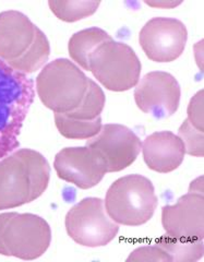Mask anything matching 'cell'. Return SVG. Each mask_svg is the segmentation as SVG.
Returning <instances> with one entry per match:
<instances>
[{
	"mask_svg": "<svg viewBox=\"0 0 204 262\" xmlns=\"http://www.w3.org/2000/svg\"><path fill=\"white\" fill-rule=\"evenodd\" d=\"M51 166L44 155L20 149L0 161V210L36 200L47 189Z\"/></svg>",
	"mask_w": 204,
	"mask_h": 262,
	"instance_id": "6da1fadb",
	"label": "cell"
},
{
	"mask_svg": "<svg viewBox=\"0 0 204 262\" xmlns=\"http://www.w3.org/2000/svg\"><path fill=\"white\" fill-rule=\"evenodd\" d=\"M34 97V81L0 59V159L19 147V136Z\"/></svg>",
	"mask_w": 204,
	"mask_h": 262,
	"instance_id": "7a4b0ae2",
	"label": "cell"
},
{
	"mask_svg": "<svg viewBox=\"0 0 204 262\" xmlns=\"http://www.w3.org/2000/svg\"><path fill=\"white\" fill-rule=\"evenodd\" d=\"M157 196L149 178L127 175L114 182L105 196V209L109 217L125 226L148 223L157 207Z\"/></svg>",
	"mask_w": 204,
	"mask_h": 262,
	"instance_id": "3957f363",
	"label": "cell"
},
{
	"mask_svg": "<svg viewBox=\"0 0 204 262\" xmlns=\"http://www.w3.org/2000/svg\"><path fill=\"white\" fill-rule=\"evenodd\" d=\"M36 93L47 108L68 114L77 110L86 94L88 78L66 58L47 63L36 78Z\"/></svg>",
	"mask_w": 204,
	"mask_h": 262,
	"instance_id": "277c9868",
	"label": "cell"
},
{
	"mask_svg": "<svg viewBox=\"0 0 204 262\" xmlns=\"http://www.w3.org/2000/svg\"><path fill=\"white\" fill-rule=\"evenodd\" d=\"M51 242V227L43 217L32 213L0 214V255L35 260L44 255Z\"/></svg>",
	"mask_w": 204,
	"mask_h": 262,
	"instance_id": "5b68a950",
	"label": "cell"
},
{
	"mask_svg": "<svg viewBox=\"0 0 204 262\" xmlns=\"http://www.w3.org/2000/svg\"><path fill=\"white\" fill-rule=\"evenodd\" d=\"M89 71L106 89L125 92L140 80L141 61L129 45L111 39L97 47L88 57Z\"/></svg>",
	"mask_w": 204,
	"mask_h": 262,
	"instance_id": "8992f818",
	"label": "cell"
},
{
	"mask_svg": "<svg viewBox=\"0 0 204 262\" xmlns=\"http://www.w3.org/2000/svg\"><path fill=\"white\" fill-rule=\"evenodd\" d=\"M64 224L71 239L91 248L108 245L119 232L118 224L109 217L100 198L81 200L69 210Z\"/></svg>",
	"mask_w": 204,
	"mask_h": 262,
	"instance_id": "52a82bcc",
	"label": "cell"
},
{
	"mask_svg": "<svg viewBox=\"0 0 204 262\" xmlns=\"http://www.w3.org/2000/svg\"><path fill=\"white\" fill-rule=\"evenodd\" d=\"M185 24L174 18H153L140 31L139 43L149 59L171 62L180 57L187 44Z\"/></svg>",
	"mask_w": 204,
	"mask_h": 262,
	"instance_id": "ba28073f",
	"label": "cell"
},
{
	"mask_svg": "<svg viewBox=\"0 0 204 262\" xmlns=\"http://www.w3.org/2000/svg\"><path fill=\"white\" fill-rule=\"evenodd\" d=\"M86 146L103 159L107 173H116L129 167L137 160L142 142L128 127L107 124L95 137L88 139Z\"/></svg>",
	"mask_w": 204,
	"mask_h": 262,
	"instance_id": "9c48e42d",
	"label": "cell"
},
{
	"mask_svg": "<svg viewBox=\"0 0 204 262\" xmlns=\"http://www.w3.org/2000/svg\"><path fill=\"white\" fill-rule=\"evenodd\" d=\"M182 90L174 76L164 71L145 75L135 85L134 101L138 108L156 119H165L177 112Z\"/></svg>",
	"mask_w": 204,
	"mask_h": 262,
	"instance_id": "30bf717a",
	"label": "cell"
},
{
	"mask_svg": "<svg viewBox=\"0 0 204 262\" xmlns=\"http://www.w3.org/2000/svg\"><path fill=\"white\" fill-rule=\"evenodd\" d=\"M54 168L60 179L80 189L97 186L107 174L103 159L88 146L64 147L56 154Z\"/></svg>",
	"mask_w": 204,
	"mask_h": 262,
	"instance_id": "8fae6325",
	"label": "cell"
},
{
	"mask_svg": "<svg viewBox=\"0 0 204 262\" xmlns=\"http://www.w3.org/2000/svg\"><path fill=\"white\" fill-rule=\"evenodd\" d=\"M162 225L166 235L177 238L203 239L204 198L203 192L189 190L174 206L162 209Z\"/></svg>",
	"mask_w": 204,
	"mask_h": 262,
	"instance_id": "7c38bea8",
	"label": "cell"
},
{
	"mask_svg": "<svg viewBox=\"0 0 204 262\" xmlns=\"http://www.w3.org/2000/svg\"><path fill=\"white\" fill-rule=\"evenodd\" d=\"M37 27L20 11L0 13V59L10 62L20 58L35 38Z\"/></svg>",
	"mask_w": 204,
	"mask_h": 262,
	"instance_id": "4fadbf2b",
	"label": "cell"
},
{
	"mask_svg": "<svg viewBox=\"0 0 204 262\" xmlns=\"http://www.w3.org/2000/svg\"><path fill=\"white\" fill-rule=\"evenodd\" d=\"M141 150L148 167L161 174L177 169L184 162L186 154L180 138L171 131H158L146 137Z\"/></svg>",
	"mask_w": 204,
	"mask_h": 262,
	"instance_id": "5bb4252c",
	"label": "cell"
},
{
	"mask_svg": "<svg viewBox=\"0 0 204 262\" xmlns=\"http://www.w3.org/2000/svg\"><path fill=\"white\" fill-rule=\"evenodd\" d=\"M111 39L108 33L100 28H89L79 31L69 39V55L73 61L79 63L84 70L89 71V55L100 45Z\"/></svg>",
	"mask_w": 204,
	"mask_h": 262,
	"instance_id": "9a60e30c",
	"label": "cell"
},
{
	"mask_svg": "<svg viewBox=\"0 0 204 262\" xmlns=\"http://www.w3.org/2000/svg\"><path fill=\"white\" fill-rule=\"evenodd\" d=\"M51 55V45L45 33L37 28L35 38L28 51L20 58L7 62L14 70L22 73H33L43 67Z\"/></svg>",
	"mask_w": 204,
	"mask_h": 262,
	"instance_id": "2e32d148",
	"label": "cell"
},
{
	"mask_svg": "<svg viewBox=\"0 0 204 262\" xmlns=\"http://www.w3.org/2000/svg\"><path fill=\"white\" fill-rule=\"evenodd\" d=\"M156 245L169 256L171 262H194L203 257V239L177 238L168 235L162 236Z\"/></svg>",
	"mask_w": 204,
	"mask_h": 262,
	"instance_id": "e0dca14e",
	"label": "cell"
},
{
	"mask_svg": "<svg viewBox=\"0 0 204 262\" xmlns=\"http://www.w3.org/2000/svg\"><path fill=\"white\" fill-rule=\"evenodd\" d=\"M55 125L61 136L75 140H88L99 134L103 127L101 116L93 120H81L59 113H55Z\"/></svg>",
	"mask_w": 204,
	"mask_h": 262,
	"instance_id": "ac0fdd59",
	"label": "cell"
},
{
	"mask_svg": "<svg viewBox=\"0 0 204 262\" xmlns=\"http://www.w3.org/2000/svg\"><path fill=\"white\" fill-rule=\"evenodd\" d=\"M101 2L99 0H61V2H54L50 0V6L52 12L61 21L64 22H76L87 18L94 14Z\"/></svg>",
	"mask_w": 204,
	"mask_h": 262,
	"instance_id": "d6986e66",
	"label": "cell"
},
{
	"mask_svg": "<svg viewBox=\"0 0 204 262\" xmlns=\"http://www.w3.org/2000/svg\"><path fill=\"white\" fill-rule=\"evenodd\" d=\"M105 102L106 98L102 88L99 84H96V82H94L92 79L88 78L86 94L82 103L80 104L77 110L64 115L75 119L93 120L101 116Z\"/></svg>",
	"mask_w": 204,
	"mask_h": 262,
	"instance_id": "ffe728a7",
	"label": "cell"
},
{
	"mask_svg": "<svg viewBox=\"0 0 204 262\" xmlns=\"http://www.w3.org/2000/svg\"><path fill=\"white\" fill-rule=\"evenodd\" d=\"M178 137L183 141L187 154L195 158H203V133L195 129L188 119L184 120L183 125L179 127Z\"/></svg>",
	"mask_w": 204,
	"mask_h": 262,
	"instance_id": "44dd1931",
	"label": "cell"
},
{
	"mask_svg": "<svg viewBox=\"0 0 204 262\" xmlns=\"http://www.w3.org/2000/svg\"><path fill=\"white\" fill-rule=\"evenodd\" d=\"M138 261H154V262H171L169 256L163 250L160 246H144L133 250L127 258V262H138Z\"/></svg>",
	"mask_w": 204,
	"mask_h": 262,
	"instance_id": "7402d4cb",
	"label": "cell"
},
{
	"mask_svg": "<svg viewBox=\"0 0 204 262\" xmlns=\"http://www.w3.org/2000/svg\"><path fill=\"white\" fill-rule=\"evenodd\" d=\"M203 97L204 90H201L195 94L188 106V120L190 124L201 133L204 131L203 127Z\"/></svg>",
	"mask_w": 204,
	"mask_h": 262,
	"instance_id": "603a6c76",
	"label": "cell"
},
{
	"mask_svg": "<svg viewBox=\"0 0 204 262\" xmlns=\"http://www.w3.org/2000/svg\"><path fill=\"white\" fill-rule=\"evenodd\" d=\"M146 5L153 7V8H161V9H171L179 5H182L183 2H171V0H155V2H151V0H145L144 2Z\"/></svg>",
	"mask_w": 204,
	"mask_h": 262,
	"instance_id": "cb8c5ba5",
	"label": "cell"
}]
</instances>
